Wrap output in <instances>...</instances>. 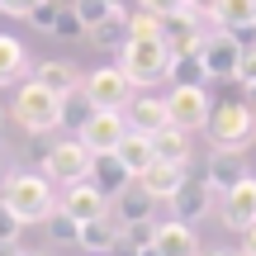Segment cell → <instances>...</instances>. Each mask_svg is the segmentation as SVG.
<instances>
[{
    "instance_id": "cell-1",
    "label": "cell",
    "mask_w": 256,
    "mask_h": 256,
    "mask_svg": "<svg viewBox=\"0 0 256 256\" xmlns=\"http://www.w3.org/2000/svg\"><path fill=\"white\" fill-rule=\"evenodd\" d=\"M10 119L24 128V133H52V128H62V95L48 90L38 76H28V81H19V90H14Z\"/></svg>"
},
{
    "instance_id": "cell-2",
    "label": "cell",
    "mask_w": 256,
    "mask_h": 256,
    "mask_svg": "<svg viewBox=\"0 0 256 256\" xmlns=\"http://www.w3.org/2000/svg\"><path fill=\"white\" fill-rule=\"evenodd\" d=\"M0 200L14 209L19 223H48V214L57 209L52 185H48V176H38V171H14L5 180V194H0Z\"/></svg>"
},
{
    "instance_id": "cell-3",
    "label": "cell",
    "mask_w": 256,
    "mask_h": 256,
    "mask_svg": "<svg viewBox=\"0 0 256 256\" xmlns=\"http://www.w3.org/2000/svg\"><path fill=\"white\" fill-rule=\"evenodd\" d=\"M204 133H209L214 147H232V152H242V147L256 138L252 104L247 100H218V104H209V114H204Z\"/></svg>"
},
{
    "instance_id": "cell-4",
    "label": "cell",
    "mask_w": 256,
    "mask_h": 256,
    "mask_svg": "<svg viewBox=\"0 0 256 256\" xmlns=\"http://www.w3.org/2000/svg\"><path fill=\"white\" fill-rule=\"evenodd\" d=\"M171 48L162 38H128L119 48V72L128 76L133 86H156L166 72H171Z\"/></svg>"
},
{
    "instance_id": "cell-5",
    "label": "cell",
    "mask_w": 256,
    "mask_h": 256,
    "mask_svg": "<svg viewBox=\"0 0 256 256\" xmlns=\"http://www.w3.org/2000/svg\"><path fill=\"white\" fill-rule=\"evenodd\" d=\"M90 162H95L90 147H86L81 138H66V142H52V147H48V156H43V176H48V180L72 185V180H81V176H90Z\"/></svg>"
},
{
    "instance_id": "cell-6",
    "label": "cell",
    "mask_w": 256,
    "mask_h": 256,
    "mask_svg": "<svg viewBox=\"0 0 256 256\" xmlns=\"http://www.w3.org/2000/svg\"><path fill=\"white\" fill-rule=\"evenodd\" d=\"M218 218H223L228 232H247L256 223V180H252V176H242L232 190L218 194Z\"/></svg>"
},
{
    "instance_id": "cell-7",
    "label": "cell",
    "mask_w": 256,
    "mask_h": 256,
    "mask_svg": "<svg viewBox=\"0 0 256 256\" xmlns=\"http://www.w3.org/2000/svg\"><path fill=\"white\" fill-rule=\"evenodd\" d=\"M124 133H128L124 110H90V119L81 124V142L90 147L95 156H100V152H119Z\"/></svg>"
},
{
    "instance_id": "cell-8",
    "label": "cell",
    "mask_w": 256,
    "mask_h": 256,
    "mask_svg": "<svg viewBox=\"0 0 256 256\" xmlns=\"http://www.w3.org/2000/svg\"><path fill=\"white\" fill-rule=\"evenodd\" d=\"M86 95H90V104L95 110H124L128 104V95H133V81L119 72V66H95L90 76H86V86H81Z\"/></svg>"
},
{
    "instance_id": "cell-9",
    "label": "cell",
    "mask_w": 256,
    "mask_h": 256,
    "mask_svg": "<svg viewBox=\"0 0 256 256\" xmlns=\"http://www.w3.org/2000/svg\"><path fill=\"white\" fill-rule=\"evenodd\" d=\"M200 19H204V14H194V10H185V5L171 10V14H162V43L171 48L176 57H180V52H200L204 38H209V34L200 28Z\"/></svg>"
},
{
    "instance_id": "cell-10",
    "label": "cell",
    "mask_w": 256,
    "mask_h": 256,
    "mask_svg": "<svg viewBox=\"0 0 256 256\" xmlns=\"http://www.w3.org/2000/svg\"><path fill=\"white\" fill-rule=\"evenodd\" d=\"M204 114H209V90L204 86H171L166 95V119L176 128H204Z\"/></svg>"
},
{
    "instance_id": "cell-11",
    "label": "cell",
    "mask_w": 256,
    "mask_h": 256,
    "mask_svg": "<svg viewBox=\"0 0 256 256\" xmlns=\"http://www.w3.org/2000/svg\"><path fill=\"white\" fill-rule=\"evenodd\" d=\"M200 57H204V66H209L214 81H232V76H238V62H242V48L232 43L228 28H214V34L204 38Z\"/></svg>"
},
{
    "instance_id": "cell-12",
    "label": "cell",
    "mask_w": 256,
    "mask_h": 256,
    "mask_svg": "<svg viewBox=\"0 0 256 256\" xmlns=\"http://www.w3.org/2000/svg\"><path fill=\"white\" fill-rule=\"evenodd\" d=\"M166 204L176 209V218H185V223H200L204 214L214 209V185H209V176H200V180H194V176L185 171L180 190H176V194H171Z\"/></svg>"
},
{
    "instance_id": "cell-13",
    "label": "cell",
    "mask_w": 256,
    "mask_h": 256,
    "mask_svg": "<svg viewBox=\"0 0 256 256\" xmlns=\"http://www.w3.org/2000/svg\"><path fill=\"white\" fill-rule=\"evenodd\" d=\"M57 204H62L72 218H81V223H86V218H100V214H110V194H104L100 185L90 180V176L72 180V185H66V194H62Z\"/></svg>"
},
{
    "instance_id": "cell-14",
    "label": "cell",
    "mask_w": 256,
    "mask_h": 256,
    "mask_svg": "<svg viewBox=\"0 0 256 256\" xmlns=\"http://www.w3.org/2000/svg\"><path fill=\"white\" fill-rule=\"evenodd\" d=\"M152 204H156V200L142 190V180H138V176L124 185L119 194H110V214L119 218V228H124V223H138V218H156V209H152Z\"/></svg>"
},
{
    "instance_id": "cell-15",
    "label": "cell",
    "mask_w": 256,
    "mask_h": 256,
    "mask_svg": "<svg viewBox=\"0 0 256 256\" xmlns=\"http://www.w3.org/2000/svg\"><path fill=\"white\" fill-rule=\"evenodd\" d=\"M119 242H124V228H119L114 214H100V218H86L81 223V247L90 256H110Z\"/></svg>"
},
{
    "instance_id": "cell-16",
    "label": "cell",
    "mask_w": 256,
    "mask_h": 256,
    "mask_svg": "<svg viewBox=\"0 0 256 256\" xmlns=\"http://www.w3.org/2000/svg\"><path fill=\"white\" fill-rule=\"evenodd\" d=\"M156 252H162V256H200V238H194V223H185V218L156 223Z\"/></svg>"
},
{
    "instance_id": "cell-17",
    "label": "cell",
    "mask_w": 256,
    "mask_h": 256,
    "mask_svg": "<svg viewBox=\"0 0 256 256\" xmlns=\"http://www.w3.org/2000/svg\"><path fill=\"white\" fill-rule=\"evenodd\" d=\"M124 119H128V128H138V133H156L162 124H171L166 119V100H156V95H128Z\"/></svg>"
},
{
    "instance_id": "cell-18",
    "label": "cell",
    "mask_w": 256,
    "mask_h": 256,
    "mask_svg": "<svg viewBox=\"0 0 256 256\" xmlns=\"http://www.w3.org/2000/svg\"><path fill=\"white\" fill-rule=\"evenodd\" d=\"M204 176H209V185L214 190H232V185L247 176V166H242V152H232V147H214V156H209V166H204Z\"/></svg>"
},
{
    "instance_id": "cell-19",
    "label": "cell",
    "mask_w": 256,
    "mask_h": 256,
    "mask_svg": "<svg viewBox=\"0 0 256 256\" xmlns=\"http://www.w3.org/2000/svg\"><path fill=\"white\" fill-rule=\"evenodd\" d=\"M152 152H156V162L190 166V133H185V128H176V124H162V128L152 133Z\"/></svg>"
},
{
    "instance_id": "cell-20",
    "label": "cell",
    "mask_w": 256,
    "mask_h": 256,
    "mask_svg": "<svg viewBox=\"0 0 256 256\" xmlns=\"http://www.w3.org/2000/svg\"><path fill=\"white\" fill-rule=\"evenodd\" d=\"M138 180H142V190L152 194V200H171V194L180 190V180H185V166H176V162H152Z\"/></svg>"
},
{
    "instance_id": "cell-21",
    "label": "cell",
    "mask_w": 256,
    "mask_h": 256,
    "mask_svg": "<svg viewBox=\"0 0 256 256\" xmlns=\"http://www.w3.org/2000/svg\"><path fill=\"white\" fill-rule=\"evenodd\" d=\"M114 156H119V162H124V166H128L133 176H142L147 166L156 162V152H152V133H138V128H128V133H124V142H119V152H114Z\"/></svg>"
},
{
    "instance_id": "cell-22",
    "label": "cell",
    "mask_w": 256,
    "mask_h": 256,
    "mask_svg": "<svg viewBox=\"0 0 256 256\" xmlns=\"http://www.w3.org/2000/svg\"><path fill=\"white\" fill-rule=\"evenodd\" d=\"M90 180L100 185L104 194H119L124 185L133 180V171H128V166H124V162H119V156H114V152H100V156H95V162H90Z\"/></svg>"
},
{
    "instance_id": "cell-23",
    "label": "cell",
    "mask_w": 256,
    "mask_h": 256,
    "mask_svg": "<svg viewBox=\"0 0 256 256\" xmlns=\"http://www.w3.org/2000/svg\"><path fill=\"white\" fill-rule=\"evenodd\" d=\"M24 76H28V52H24V43L10 38V34H0V86H14V81H24Z\"/></svg>"
},
{
    "instance_id": "cell-24",
    "label": "cell",
    "mask_w": 256,
    "mask_h": 256,
    "mask_svg": "<svg viewBox=\"0 0 256 256\" xmlns=\"http://www.w3.org/2000/svg\"><path fill=\"white\" fill-rule=\"evenodd\" d=\"M90 43H100V48H110V52H119V48L128 43V10L119 5L114 14H104L100 24L90 28Z\"/></svg>"
},
{
    "instance_id": "cell-25",
    "label": "cell",
    "mask_w": 256,
    "mask_h": 256,
    "mask_svg": "<svg viewBox=\"0 0 256 256\" xmlns=\"http://www.w3.org/2000/svg\"><path fill=\"white\" fill-rule=\"evenodd\" d=\"M166 76H171V86H204V81H214L200 52H180V57H171V72H166Z\"/></svg>"
},
{
    "instance_id": "cell-26",
    "label": "cell",
    "mask_w": 256,
    "mask_h": 256,
    "mask_svg": "<svg viewBox=\"0 0 256 256\" xmlns=\"http://www.w3.org/2000/svg\"><path fill=\"white\" fill-rule=\"evenodd\" d=\"M34 76L48 86V90H57V95H72L76 86H81V76H76V66H72V62H43Z\"/></svg>"
},
{
    "instance_id": "cell-27",
    "label": "cell",
    "mask_w": 256,
    "mask_h": 256,
    "mask_svg": "<svg viewBox=\"0 0 256 256\" xmlns=\"http://www.w3.org/2000/svg\"><path fill=\"white\" fill-rule=\"evenodd\" d=\"M209 19H214V28H238V24H252V19H256V0H218Z\"/></svg>"
},
{
    "instance_id": "cell-28",
    "label": "cell",
    "mask_w": 256,
    "mask_h": 256,
    "mask_svg": "<svg viewBox=\"0 0 256 256\" xmlns=\"http://www.w3.org/2000/svg\"><path fill=\"white\" fill-rule=\"evenodd\" d=\"M43 228H48V238H52V242H66V247H81V218H72V214H66L62 204H57V209L48 214V223H43Z\"/></svg>"
},
{
    "instance_id": "cell-29",
    "label": "cell",
    "mask_w": 256,
    "mask_h": 256,
    "mask_svg": "<svg viewBox=\"0 0 256 256\" xmlns=\"http://www.w3.org/2000/svg\"><path fill=\"white\" fill-rule=\"evenodd\" d=\"M90 110H95V104H90V95L76 86L72 95H62V128H81L86 119H90Z\"/></svg>"
},
{
    "instance_id": "cell-30",
    "label": "cell",
    "mask_w": 256,
    "mask_h": 256,
    "mask_svg": "<svg viewBox=\"0 0 256 256\" xmlns=\"http://www.w3.org/2000/svg\"><path fill=\"white\" fill-rule=\"evenodd\" d=\"M128 38H162V14L156 10H128Z\"/></svg>"
},
{
    "instance_id": "cell-31",
    "label": "cell",
    "mask_w": 256,
    "mask_h": 256,
    "mask_svg": "<svg viewBox=\"0 0 256 256\" xmlns=\"http://www.w3.org/2000/svg\"><path fill=\"white\" fill-rule=\"evenodd\" d=\"M57 38H66V43H76V38H90V28L81 24V14H76L72 5H62V14H57V28H52Z\"/></svg>"
},
{
    "instance_id": "cell-32",
    "label": "cell",
    "mask_w": 256,
    "mask_h": 256,
    "mask_svg": "<svg viewBox=\"0 0 256 256\" xmlns=\"http://www.w3.org/2000/svg\"><path fill=\"white\" fill-rule=\"evenodd\" d=\"M147 242H156V218H138V223H124V247H147Z\"/></svg>"
},
{
    "instance_id": "cell-33",
    "label": "cell",
    "mask_w": 256,
    "mask_h": 256,
    "mask_svg": "<svg viewBox=\"0 0 256 256\" xmlns=\"http://www.w3.org/2000/svg\"><path fill=\"white\" fill-rule=\"evenodd\" d=\"M72 10L81 14V24H86V28H95L104 14H114L119 5H110V0H72Z\"/></svg>"
},
{
    "instance_id": "cell-34",
    "label": "cell",
    "mask_w": 256,
    "mask_h": 256,
    "mask_svg": "<svg viewBox=\"0 0 256 256\" xmlns=\"http://www.w3.org/2000/svg\"><path fill=\"white\" fill-rule=\"evenodd\" d=\"M57 14H62V0H43V5L28 14V24L43 28V34H52V28H57Z\"/></svg>"
},
{
    "instance_id": "cell-35",
    "label": "cell",
    "mask_w": 256,
    "mask_h": 256,
    "mask_svg": "<svg viewBox=\"0 0 256 256\" xmlns=\"http://www.w3.org/2000/svg\"><path fill=\"white\" fill-rule=\"evenodd\" d=\"M232 81L242 86V90H256V48L252 52H242V62H238V76Z\"/></svg>"
},
{
    "instance_id": "cell-36",
    "label": "cell",
    "mask_w": 256,
    "mask_h": 256,
    "mask_svg": "<svg viewBox=\"0 0 256 256\" xmlns=\"http://www.w3.org/2000/svg\"><path fill=\"white\" fill-rule=\"evenodd\" d=\"M19 228H24V223H19V218H14V209L0 200V242H14V238H19Z\"/></svg>"
},
{
    "instance_id": "cell-37",
    "label": "cell",
    "mask_w": 256,
    "mask_h": 256,
    "mask_svg": "<svg viewBox=\"0 0 256 256\" xmlns=\"http://www.w3.org/2000/svg\"><path fill=\"white\" fill-rule=\"evenodd\" d=\"M228 34H232V43H238L242 52H252V48H256V19H252V24H238V28H228Z\"/></svg>"
},
{
    "instance_id": "cell-38",
    "label": "cell",
    "mask_w": 256,
    "mask_h": 256,
    "mask_svg": "<svg viewBox=\"0 0 256 256\" xmlns=\"http://www.w3.org/2000/svg\"><path fill=\"white\" fill-rule=\"evenodd\" d=\"M38 5H43V0H0V10H5V14H14V19H28Z\"/></svg>"
},
{
    "instance_id": "cell-39",
    "label": "cell",
    "mask_w": 256,
    "mask_h": 256,
    "mask_svg": "<svg viewBox=\"0 0 256 256\" xmlns=\"http://www.w3.org/2000/svg\"><path fill=\"white\" fill-rule=\"evenodd\" d=\"M138 10H156V14H171V10H180L185 0H133Z\"/></svg>"
},
{
    "instance_id": "cell-40",
    "label": "cell",
    "mask_w": 256,
    "mask_h": 256,
    "mask_svg": "<svg viewBox=\"0 0 256 256\" xmlns=\"http://www.w3.org/2000/svg\"><path fill=\"white\" fill-rule=\"evenodd\" d=\"M214 5H218V0H185V10H194V14H204V19L214 14Z\"/></svg>"
},
{
    "instance_id": "cell-41",
    "label": "cell",
    "mask_w": 256,
    "mask_h": 256,
    "mask_svg": "<svg viewBox=\"0 0 256 256\" xmlns=\"http://www.w3.org/2000/svg\"><path fill=\"white\" fill-rule=\"evenodd\" d=\"M242 252H247V256H256V223H252L247 232H242Z\"/></svg>"
},
{
    "instance_id": "cell-42",
    "label": "cell",
    "mask_w": 256,
    "mask_h": 256,
    "mask_svg": "<svg viewBox=\"0 0 256 256\" xmlns=\"http://www.w3.org/2000/svg\"><path fill=\"white\" fill-rule=\"evenodd\" d=\"M204 256H247L242 247H214V252H204Z\"/></svg>"
},
{
    "instance_id": "cell-43",
    "label": "cell",
    "mask_w": 256,
    "mask_h": 256,
    "mask_svg": "<svg viewBox=\"0 0 256 256\" xmlns=\"http://www.w3.org/2000/svg\"><path fill=\"white\" fill-rule=\"evenodd\" d=\"M0 256H19V238L14 242H0Z\"/></svg>"
},
{
    "instance_id": "cell-44",
    "label": "cell",
    "mask_w": 256,
    "mask_h": 256,
    "mask_svg": "<svg viewBox=\"0 0 256 256\" xmlns=\"http://www.w3.org/2000/svg\"><path fill=\"white\" fill-rule=\"evenodd\" d=\"M133 256H162V252H156V242H147V247H133Z\"/></svg>"
},
{
    "instance_id": "cell-45",
    "label": "cell",
    "mask_w": 256,
    "mask_h": 256,
    "mask_svg": "<svg viewBox=\"0 0 256 256\" xmlns=\"http://www.w3.org/2000/svg\"><path fill=\"white\" fill-rule=\"evenodd\" d=\"M247 104H252V119H256V90H247Z\"/></svg>"
},
{
    "instance_id": "cell-46",
    "label": "cell",
    "mask_w": 256,
    "mask_h": 256,
    "mask_svg": "<svg viewBox=\"0 0 256 256\" xmlns=\"http://www.w3.org/2000/svg\"><path fill=\"white\" fill-rule=\"evenodd\" d=\"M19 256H43V252H19Z\"/></svg>"
}]
</instances>
